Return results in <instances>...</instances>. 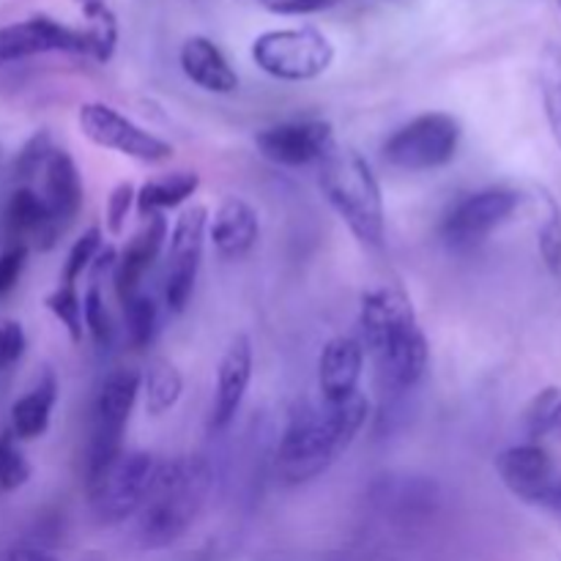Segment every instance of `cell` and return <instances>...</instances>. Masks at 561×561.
Listing matches in <instances>:
<instances>
[{"instance_id": "f546056e", "label": "cell", "mask_w": 561, "mask_h": 561, "mask_svg": "<svg viewBox=\"0 0 561 561\" xmlns=\"http://www.w3.org/2000/svg\"><path fill=\"white\" fill-rule=\"evenodd\" d=\"M104 247V233L99 225H91L88 230H82L80 239H75V244L69 247L64 261V272H60V283L64 285H77V279L93 266L96 255Z\"/></svg>"}, {"instance_id": "83f0119b", "label": "cell", "mask_w": 561, "mask_h": 561, "mask_svg": "<svg viewBox=\"0 0 561 561\" xmlns=\"http://www.w3.org/2000/svg\"><path fill=\"white\" fill-rule=\"evenodd\" d=\"M540 201V230H537V244L540 257L553 277H561V206L551 192H537Z\"/></svg>"}, {"instance_id": "603a6c76", "label": "cell", "mask_w": 561, "mask_h": 561, "mask_svg": "<svg viewBox=\"0 0 561 561\" xmlns=\"http://www.w3.org/2000/svg\"><path fill=\"white\" fill-rule=\"evenodd\" d=\"M197 190H201V173H195V170H173V173L157 175L137 190L135 211L142 219L153 217V214L175 211L186 201H192Z\"/></svg>"}, {"instance_id": "9c48e42d", "label": "cell", "mask_w": 561, "mask_h": 561, "mask_svg": "<svg viewBox=\"0 0 561 561\" xmlns=\"http://www.w3.org/2000/svg\"><path fill=\"white\" fill-rule=\"evenodd\" d=\"M77 126L82 137L104 151L121 153L126 159H135L142 164H164L173 159L175 148L159 135L148 131L129 115L110 107L104 102H85L77 110Z\"/></svg>"}, {"instance_id": "f1b7e54d", "label": "cell", "mask_w": 561, "mask_h": 561, "mask_svg": "<svg viewBox=\"0 0 561 561\" xmlns=\"http://www.w3.org/2000/svg\"><path fill=\"white\" fill-rule=\"evenodd\" d=\"M44 307L55 316V321L66 329L69 340L75 345L82 343L85 337V327H82V296L77 290V285H64L60 283L58 288L49 290L44 296Z\"/></svg>"}, {"instance_id": "4dcf8cb0", "label": "cell", "mask_w": 561, "mask_h": 561, "mask_svg": "<svg viewBox=\"0 0 561 561\" xmlns=\"http://www.w3.org/2000/svg\"><path fill=\"white\" fill-rule=\"evenodd\" d=\"M33 469L27 463L25 453L20 449V442L11 431L0 433V491L11 493L27 485Z\"/></svg>"}, {"instance_id": "1f68e13d", "label": "cell", "mask_w": 561, "mask_h": 561, "mask_svg": "<svg viewBox=\"0 0 561 561\" xmlns=\"http://www.w3.org/2000/svg\"><path fill=\"white\" fill-rule=\"evenodd\" d=\"M82 327H85L88 337L96 343V348H107L113 343V318H110L107 305H104V296L99 290V285L82 294Z\"/></svg>"}, {"instance_id": "5b68a950", "label": "cell", "mask_w": 561, "mask_h": 561, "mask_svg": "<svg viewBox=\"0 0 561 561\" xmlns=\"http://www.w3.org/2000/svg\"><path fill=\"white\" fill-rule=\"evenodd\" d=\"M252 60L263 75L279 82H312L334 64L332 38L316 25L274 27L261 33L250 47Z\"/></svg>"}, {"instance_id": "484cf974", "label": "cell", "mask_w": 561, "mask_h": 561, "mask_svg": "<svg viewBox=\"0 0 561 561\" xmlns=\"http://www.w3.org/2000/svg\"><path fill=\"white\" fill-rule=\"evenodd\" d=\"M540 96L551 135L561 148V47L546 44L540 55Z\"/></svg>"}, {"instance_id": "52a82bcc", "label": "cell", "mask_w": 561, "mask_h": 561, "mask_svg": "<svg viewBox=\"0 0 561 561\" xmlns=\"http://www.w3.org/2000/svg\"><path fill=\"white\" fill-rule=\"evenodd\" d=\"M140 398V370L115 367L107 373L93 400L91 438L85 453V482L102 474L121 453H124V433L129 427L131 411Z\"/></svg>"}, {"instance_id": "74e56055", "label": "cell", "mask_w": 561, "mask_h": 561, "mask_svg": "<svg viewBox=\"0 0 561 561\" xmlns=\"http://www.w3.org/2000/svg\"><path fill=\"white\" fill-rule=\"evenodd\" d=\"M27 247L25 244H14L0 255V296L9 294L16 283H20L22 272L27 266Z\"/></svg>"}, {"instance_id": "d4e9b609", "label": "cell", "mask_w": 561, "mask_h": 561, "mask_svg": "<svg viewBox=\"0 0 561 561\" xmlns=\"http://www.w3.org/2000/svg\"><path fill=\"white\" fill-rule=\"evenodd\" d=\"M80 14L85 16L82 31L91 38V60L107 64L118 47V16L107 0H75Z\"/></svg>"}, {"instance_id": "3957f363", "label": "cell", "mask_w": 561, "mask_h": 561, "mask_svg": "<svg viewBox=\"0 0 561 561\" xmlns=\"http://www.w3.org/2000/svg\"><path fill=\"white\" fill-rule=\"evenodd\" d=\"M211 466L201 455H181L157 463L151 491L135 515V540L142 551H164L195 526L208 491Z\"/></svg>"}, {"instance_id": "7bdbcfd3", "label": "cell", "mask_w": 561, "mask_h": 561, "mask_svg": "<svg viewBox=\"0 0 561 561\" xmlns=\"http://www.w3.org/2000/svg\"><path fill=\"white\" fill-rule=\"evenodd\" d=\"M387 3H394V5H411V3H416V0H387Z\"/></svg>"}, {"instance_id": "44dd1931", "label": "cell", "mask_w": 561, "mask_h": 561, "mask_svg": "<svg viewBox=\"0 0 561 561\" xmlns=\"http://www.w3.org/2000/svg\"><path fill=\"white\" fill-rule=\"evenodd\" d=\"M44 201L64 228H69L80 217L82 203H85V186H82L75 157L66 148H53L47 164H44Z\"/></svg>"}, {"instance_id": "30bf717a", "label": "cell", "mask_w": 561, "mask_h": 561, "mask_svg": "<svg viewBox=\"0 0 561 561\" xmlns=\"http://www.w3.org/2000/svg\"><path fill=\"white\" fill-rule=\"evenodd\" d=\"M524 195L510 186H485L460 197L442 219V239L453 250H471L518 214Z\"/></svg>"}, {"instance_id": "ab89813d", "label": "cell", "mask_w": 561, "mask_h": 561, "mask_svg": "<svg viewBox=\"0 0 561 561\" xmlns=\"http://www.w3.org/2000/svg\"><path fill=\"white\" fill-rule=\"evenodd\" d=\"M542 507H546V510H559V513H561V474L557 477V480H553V485H551V491H548V496H546V502H542Z\"/></svg>"}, {"instance_id": "ac0fdd59", "label": "cell", "mask_w": 561, "mask_h": 561, "mask_svg": "<svg viewBox=\"0 0 561 561\" xmlns=\"http://www.w3.org/2000/svg\"><path fill=\"white\" fill-rule=\"evenodd\" d=\"M208 239L225 261H241L261 239V217L244 197H225L208 217Z\"/></svg>"}, {"instance_id": "8fae6325", "label": "cell", "mask_w": 561, "mask_h": 561, "mask_svg": "<svg viewBox=\"0 0 561 561\" xmlns=\"http://www.w3.org/2000/svg\"><path fill=\"white\" fill-rule=\"evenodd\" d=\"M208 239V208L195 203L175 217L170 228L168 272H164V305L170 312H184L195 294L197 274L203 266V252Z\"/></svg>"}, {"instance_id": "7402d4cb", "label": "cell", "mask_w": 561, "mask_h": 561, "mask_svg": "<svg viewBox=\"0 0 561 561\" xmlns=\"http://www.w3.org/2000/svg\"><path fill=\"white\" fill-rule=\"evenodd\" d=\"M55 403H58V381L53 373H44L42 381L11 405V433L16 436V442L42 438L49 431Z\"/></svg>"}, {"instance_id": "60d3db41", "label": "cell", "mask_w": 561, "mask_h": 561, "mask_svg": "<svg viewBox=\"0 0 561 561\" xmlns=\"http://www.w3.org/2000/svg\"><path fill=\"white\" fill-rule=\"evenodd\" d=\"M548 433H553V436L561 438V400L559 405L553 409V416H551V427H548Z\"/></svg>"}, {"instance_id": "ba28073f", "label": "cell", "mask_w": 561, "mask_h": 561, "mask_svg": "<svg viewBox=\"0 0 561 561\" xmlns=\"http://www.w3.org/2000/svg\"><path fill=\"white\" fill-rule=\"evenodd\" d=\"M157 463L151 453H121L102 474L85 482L91 510L99 524L118 526L124 520H131L140 513L148 491H151Z\"/></svg>"}, {"instance_id": "ffe728a7", "label": "cell", "mask_w": 561, "mask_h": 561, "mask_svg": "<svg viewBox=\"0 0 561 561\" xmlns=\"http://www.w3.org/2000/svg\"><path fill=\"white\" fill-rule=\"evenodd\" d=\"M179 64L186 80H190L192 85L201 88V91L217 93V96L239 91V75H236L230 60L225 58V53L211 42V38H186V42L181 44Z\"/></svg>"}, {"instance_id": "6da1fadb", "label": "cell", "mask_w": 561, "mask_h": 561, "mask_svg": "<svg viewBox=\"0 0 561 561\" xmlns=\"http://www.w3.org/2000/svg\"><path fill=\"white\" fill-rule=\"evenodd\" d=\"M370 420V400L362 392L340 403H301L279 436L277 474L288 485H305L327 474L359 438Z\"/></svg>"}, {"instance_id": "5bb4252c", "label": "cell", "mask_w": 561, "mask_h": 561, "mask_svg": "<svg viewBox=\"0 0 561 561\" xmlns=\"http://www.w3.org/2000/svg\"><path fill=\"white\" fill-rule=\"evenodd\" d=\"M252 370H255V348H252V340L247 334H236L228 343V348H225L217 367L211 416H208V427L214 433H222L233 425L236 414L241 411L247 392H250Z\"/></svg>"}, {"instance_id": "f35d334b", "label": "cell", "mask_w": 561, "mask_h": 561, "mask_svg": "<svg viewBox=\"0 0 561 561\" xmlns=\"http://www.w3.org/2000/svg\"><path fill=\"white\" fill-rule=\"evenodd\" d=\"M0 561H58L53 553L42 551V548H31V546H16L9 548V551L0 553Z\"/></svg>"}, {"instance_id": "7a4b0ae2", "label": "cell", "mask_w": 561, "mask_h": 561, "mask_svg": "<svg viewBox=\"0 0 561 561\" xmlns=\"http://www.w3.org/2000/svg\"><path fill=\"white\" fill-rule=\"evenodd\" d=\"M362 348L370 354L383 383L411 392L431 367V343L425 337L414 301L400 288H373L359 305Z\"/></svg>"}, {"instance_id": "e575fe53", "label": "cell", "mask_w": 561, "mask_h": 561, "mask_svg": "<svg viewBox=\"0 0 561 561\" xmlns=\"http://www.w3.org/2000/svg\"><path fill=\"white\" fill-rule=\"evenodd\" d=\"M27 337L20 321L0 323V370H9L25 356Z\"/></svg>"}, {"instance_id": "8992f818", "label": "cell", "mask_w": 561, "mask_h": 561, "mask_svg": "<svg viewBox=\"0 0 561 561\" xmlns=\"http://www.w3.org/2000/svg\"><path fill=\"white\" fill-rule=\"evenodd\" d=\"M463 142V124L458 115L431 110L387 137L381 157L389 168L403 173H433L442 170L458 157Z\"/></svg>"}, {"instance_id": "8d00e7d4", "label": "cell", "mask_w": 561, "mask_h": 561, "mask_svg": "<svg viewBox=\"0 0 561 561\" xmlns=\"http://www.w3.org/2000/svg\"><path fill=\"white\" fill-rule=\"evenodd\" d=\"M257 5H263L272 14L283 16H305V14H321V11L334 9L343 0H255Z\"/></svg>"}, {"instance_id": "4fadbf2b", "label": "cell", "mask_w": 561, "mask_h": 561, "mask_svg": "<svg viewBox=\"0 0 561 561\" xmlns=\"http://www.w3.org/2000/svg\"><path fill=\"white\" fill-rule=\"evenodd\" d=\"M334 126L321 118L307 121H283V124L266 126L255 135V148L263 159L277 168L301 170L312 168L334 148Z\"/></svg>"}, {"instance_id": "d590c367", "label": "cell", "mask_w": 561, "mask_h": 561, "mask_svg": "<svg viewBox=\"0 0 561 561\" xmlns=\"http://www.w3.org/2000/svg\"><path fill=\"white\" fill-rule=\"evenodd\" d=\"M559 400H561L559 389H546V392L537 394L535 403H531L529 409V416H526V425H529L531 438L546 436L548 427H551V416H553V409L559 405Z\"/></svg>"}, {"instance_id": "2e32d148", "label": "cell", "mask_w": 561, "mask_h": 561, "mask_svg": "<svg viewBox=\"0 0 561 561\" xmlns=\"http://www.w3.org/2000/svg\"><path fill=\"white\" fill-rule=\"evenodd\" d=\"M168 236V217H164V214H153V217L142 219L140 228H137L135 233H131V239L126 241V247L121 250V255L115 257L113 266L115 294H118L121 305L129 301L135 294H140L142 277H146L148 268L157 263V257L162 255Z\"/></svg>"}, {"instance_id": "d6a6232c", "label": "cell", "mask_w": 561, "mask_h": 561, "mask_svg": "<svg viewBox=\"0 0 561 561\" xmlns=\"http://www.w3.org/2000/svg\"><path fill=\"white\" fill-rule=\"evenodd\" d=\"M53 148H55L53 135H49L47 129L33 131V135L25 140V146L20 148V153H16L14 175H20V179H33L38 170H44Z\"/></svg>"}, {"instance_id": "4316f807", "label": "cell", "mask_w": 561, "mask_h": 561, "mask_svg": "<svg viewBox=\"0 0 561 561\" xmlns=\"http://www.w3.org/2000/svg\"><path fill=\"white\" fill-rule=\"evenodd\" d=\"M124 323L126 337L135 351L151 348L159 334V307L148 294H135L129 301H124Z\"/></svg>"}, {"instance_id": "9a60e30c", "label": "cell", "mask_w": 561, "mask_h": 561, "mask_svg": "<svg viewBox=\"0 0 561 561\" xmlns=\"http://www.w3.org/2000/svg\"><path fill=\"white\" fill-rule=\"evenodd\" d=\"M496 471L499 480L504 482V488L513 496H518L526 504H535V507H542L553 480L559 477L551 455L535 442L518 444V447L499 453Z\"/></svg>"}, {"instance_id": "836d02e7", "label": "cell", "mask_w": 561, "mask_h": 561, "mask_svg": "<svg viewBox=\"0 0 561 561\" xmlns=\"http://www.w3.org/2000/svg\"><path fill=\"white\" fill-rule=\"evenodd\" d=\"M137 203V186L131 181H121L113 186L107 197V208H104V225H107L110 236H121L126 230L131 211Z\"/></svg>"}, {"instance_id": "ee69618b", "label": "cell", "mask_w": 561, "mask_h": 561, "mask_svg": "<svg viewBox=\"0 0 561 561\" xmlns=\"http://www.w3.org/2000/svg\"><path fill=\"white\" fill-rule=\"evenodd\" d=\"M557 3H559V9H561V0H557Z\"/></svg>"}, {"instance_id": "277c9868", "label": "cell", "mask_w": 561, "mask_h": 561, "mask_svg": "<svg viewBox=\"0 0 561 561\" xmlns=\"http://www.w3.org/2000/svg\"><path fill=\"white\" fill-rule=\"evenodd\" d=\"M318 186L354 239L367 250H381L387 241V208L381 181L367 159L356 148L334 142L318 162Z\"/></svg>"}, {"instance_id": "d6986e66", "label": "cell", "mask_w": 561, "mask_h": 561, "mask_svg": "<svg viewBox=\"0 0 561 561\" xmlns=\"http://www.w3.org/2000/svg\"><path fill=\"white\" fill-rule=\"evenodd\" d=\"M5 230H9L11 239H16V244H25L27 250L33 244L36 250L47 252L58 244L64 225L53 217L42 195L22 186L11 195L9 206H5Z\"/></svg>"}, {"instance_id": "e0dca14e", "label": "cell", "mask_w": 561, "mask_h": 561, "mask_svg": "<svg viewBox=\"0 0 561 561\" xmlns=\"http://www.w3.org/2000/svg\"><path fill=\"white\" fill-rule=\"evenodd\" d=\"M365 348L356 337L340 334L321 348L318 356V394L323 403H340L359 392L365 376Z\"/></svg>"}, {"instance_id": "7c38bea8", "label": "cell", "mask_w": 561, "mask_h": 561, "mask_svg": "<svg viewBox=\"0 0 561 561\" xmlns=\"http://www.w3.org/2000/svg\"><path fill=\"white\" fill-rule=\"evenodd\" d=\"M49 53L91 58V38L82 27L66 25L49 14H33L0 27V66Z\"/></svg>"}, {"instance_id": "cb8c5ba5", "label": "cell", "mask_w": 561, "mask_h": 561, "mask_svg": "<svg viewBox=\"0 0 561 561\" xmlns=\"http://www.w3.org/2000/svg\"><path fill=\"white\" fill-rule=\"evenodd\" d=\"M181 394H184V376L175 362L164 359V356L148 362L146 370L140 373V398L146 414L164 416L179 405Z\"/></svg>"}, {"instance_id": "b9f144b4", "label": "cell", "mask_w": 561, "mask_h": 561, "mask_svg": "<svg viewBox=\"0 0 561 561\" xmlns=\"http://www.w3.org/2000/svg\"><path fill=\"white\" fill-rule=\"evenodd\" d=\"M82 561H107V557H104V553H99V551H91V553H85V557H82Z\"/></svg>"}]
</instances>
